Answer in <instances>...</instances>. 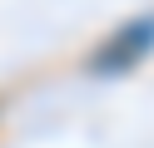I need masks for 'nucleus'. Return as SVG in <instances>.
Listing matches in <instances>:
<instances>
[{
	"label": "nucleus",
	"instance_id": "obj_1",
	"mask_svg": "<svg viewBox=\"0 0 154 148\" xmlns=\"http://www.w3.org/2000/svg\"><path fill=\"white\" fill-rule=\"evenodd\" d=\"M149 49H154V15H149V20H129V25H119V30L90 54V74H100V79L129 74Z\"/></svg>",
	"mask_w": 154,
	"mask_h": 148
}]
</instances>
